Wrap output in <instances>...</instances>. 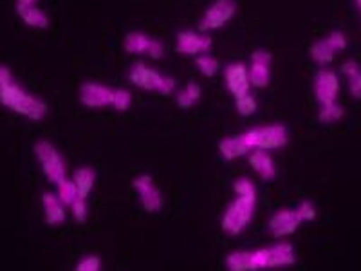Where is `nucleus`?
<instances>
[{
	"label": "nucleus",
	"instance_id": "16",
	"mask_svg": "<svg viewBox=\"0 0 361 271\" xmlns=\"http://www.w3.org/2000/svg\"><path fill=\"white\" fill-rule=\"evenodd\" d=\"M247 157H250L251 169L259 174L262 179H266V181L275 179L276 167H275V161H273V157H271L269 150L255 148V150H251V152L247 154Z\"/></svg>",
	"mask_w": 361,
	"mask_h": 271
},
{
	"label": "nucleus",
	"instance_id": "29",
	"mask_svg": "<svg viewBox=\"0 0 361 271\" xmlns=\"http://www.w3.org/2000/svg\"><path fill=\"white\" fill-rule=\"evenodd\" d=\"M235 109L240 116H251L255 111H257V100L251 92H246L243 96H237L235 98Z\"/></svg>",
	"mask_w": 361,
	"mask_h": 271
},
{
	"label": "nucleus",
	"instance_id": "19",
	"mask_svg": "<svg viewBox=\"0 0 361 271\" xmlns=\"http://www.w3.org/2000/svg\"><path fill=\"white\" fill-rule=\"evenodd\" d=\"M219 152L224 157L226 161H233L238 157L247 156L250 154V147L246 145L243 134L238 136H230V138H224V140L219 143Z\"/></svg>",
	"mask_w": 361,
	"mask_h": 271
},
{
	"label": "nucleus",
	"instance_id": "21",
	"mask_svg": "<svg viewBox=\"0 0 361 271\" xmlns=\"http://www.w3.org/2000/svg\"><path fill=\"white\" fill-rule=\"evenodd\" d=\"M341 73L345 74L347 83H349V92L356 100H361V67L354 60H347L341 67Z\"/></svg>",
	"mask_w": 361,
	"mask_h": 271
},
{
	"label": "nucleus",
	"instance_id": "20",
	"mask_svg": "<svg viewBox=\"0 0 361 271\" xmlns=\"http://www.w3.org/2000/svg\"><path fill=\"white\" fill-rule=\"evenodd\" d=\"M71 179L74 181V185H76V188H78L80 195H83V198H89L90 192L94 190L96 172L90 169V167H82V169L74 170V174Z\"/></svg>",
	"mask_w": 361,
	"mask_h": 271
},
{
	"label": "nucleus",
	"instance_id": "3",
	"mask_svg": "<svg viewBox=\"0 0 361 271\" xmlns=\"http://www.w3.org/2000/svg\"><path fill=\"white\" fill-rule=\"evenodd\" d=\"M128 80L134 83L135 87H140L143 90H154L159 95H172L176 90V80L170 76H164L159 71L148 67L147 64H134L128 71Z\"/></svg>",
	"mask_w": 361,
	"mask_h": 271
},
{
	"label": "nucleus",
	"instance_id": "33",
	"mask_svg": "<svg viewBox=\"0 0 361 271\" xmlns=\"http://www.w3.org/2000/svg\"><path fill=\"white\" fill-rule=\"evenodd\" d=\"M296 210H298L300 217H302V221L304 222L314 221L316 219V208L311 201H302L298 206H296Z\"/></svg>",
	"mask_w": 361,
	"mask_h": 271
},
{
	"label": "nucleus",
	"instance_id": "28",
	"mask_svg": "<svg viewBox=\"0 0 361 271\" xmlns=\"http://www.w3.org/2000/svg\"><path fill=\"white\" fill-rule=\"evenodd\" d=\"M132 105V95L127 89H112V100L111 107L116 109L119 112L128 111Z\"/></svg>",
	"mask_w": 361,
	"mask_h": 271
},
{
	"label": "nucleus",
	"instance_id": "4",
	"mask_svg": "<svg viewBox=\"0 0 361 271\" xmlns=\"http://www.w3.org/2000/svg\"><path fill=\"white\" fill-rule=\"evenodd\" d=\"M246 145L250 147V152L255 148H262V150H275L288 145L289 134L288 128L283 125L273 124L264 125V127H255L250 131L243 132Z\"/></svg>",
	"mask_w": 361,
	"mask_h": 271
},
{
	"label": "nucleus",
	"instance_id": "26",
	"mask_svg": "<svg viewBox=\"0 0 361 271\" xmlns=\"http://www.w3.org/2000/svg\"><path fill=\"white\" fill-rule=\"evenodd\" d=\"M226 267L230 271H250V251H233L228 255Z\"/></svg>",
	"mask_w": 361,
	"mask_h": 271
},
{
	"label": "nucleus",
	"instance_id": "32",
	"mask_svg": "<svg viewBox=\"0 0 361 271\" xmlns=\"http://www.w3.org/2000/svg\"><path fill=\"white\" fill-rule=\"evenodd\" d=\"M76 270H80V271H98V270H102V260H99L98 255H85L83 259H80Z\"/></svg>",
	"mask_w": 361,
	"mask_h": 271
},
{
	"label": "nucleus",
	"instance_id": "25",
	"mask_svg": "<svg viewBox=\"0 0 361 271\" xmlns=\"http://www.w3.org/2000/svg\"><path fill=\"white\" fill-rule=\"evenodd\" d=\"M343 118V107H341L338 102L333 103H324L320 105V111H318V119L322 124H336Z\"/></svg>",
	"mask_w": 361,
	"mask_h": 271
},
{
	"label": "nucleus",
	"instance_id": "5",
	"mask_svg": "<svg viewBox=\"0 0 361 271\" xmlns=\"http://www.w3.org/2000/svg\"><path fill=\"white\" fill-rule=\"evenodd\" d=\"M35 154H37V159L40 163L42 170H44L45 177L56 185L58 181H62L67 177V164L63 156L56 150L54 145H51L49 141H38L35 145Z\"/></svg>",
	"mask_w": 361,
	"mask_h": 271
},
{
	"label": "nucleus",
	"instance_id": "27",
	"mask_svg": "<svg viewBox=\"0 0 361 271\" xmlns=\"http://www.w3.org/2000/svg\"><path fill=\"white\" fill-rule=\"evenodd\" d=\"M195 66H197L199 73L202 76H214L219 71V62L217 58H214L209 53H202L195 58Z\"/></svg>",
	"mask_w": 361,
	"mask_h": 271
},
{
	"label": "nucleus",
	"instance_id": "14",
	"mask_svg": "<svg viewBox=\"0 0 361 271\" xmlns=\"http://www.w3.org/2000/svg\"><path fill=\"white\" fill-rule=\"evenodd\" d=\"M224 82L226 89L230 90L231 95L243 96L246 92H251V82L250 74H247V67L240 62H233L224 69Z\"/></svg>",
	"mask_w": 361,
	"mask_h": 271
},
{
	"label": "nucleus",
	"instance_id": "12",
	"mask_svg": "<svg viewBox=\"0 0 361 271\" xmlns=\"http://www.w3.org/2000/svg\"><path fill=\"white\" fill-rule=\"evenodd\" d=\"M247 74H250L251 87L257 89H264L269 85L271 80V54L267 51L259 49L251 54V62L247 67Z\"/></svg>",
	"mask_w": 361,
	"mask_h": 271
},
{
	"label": "nucleus",
	"instance_id": "24",
	"mask_svg": "<svg viewBox=\"0 0 361 271\" xmlns=\"http://www.w3.org/2000/svg\"><path fill=\"white\" fill-rule=\"evenodd\" d=\"M56 195L60 198V201L63 203V205L69 208L71 205H73L74 201H76V198L80 195L78 188H76V185H74L73 179H62L58 181L56 183Z\"/></svg>",
	"mask_w": 361,
	"mask_h": 271
},
{
	"label": "nucleus",
	"instance_id": "18",
	"mask_svg": "<svg viewBox=\"0 0 361 271\" xmlns=\"http://www.w3.org/2000/svg\"><path fill=\"white\" fill-rule=\"evenodd\" d=\"M296 263V253L293 244L276 243L273 246H267V264L271 267H286Z\"/></svg>",
	"mask_w": 361,
	"mask_h": 271
},
{
	"label": "nucleus",
	"instance_id": "31",
	"mask_svg": "<svg viewBox=\"0 0 361 271\" xmlns=\"http://www.w3.org/2000/svg\"><path fill=\"white\" fill-rule=\"evenodd\" d=\"M233 192L240 193V195H257V188H255L253 181L247 177H238L233 183Z\"/></svg>",
	"mask_w": 361,
	"mask_h": 271
},
{
	"label": "nucleus",
	"instance_id": "13",
	"mask_svg": "<svg viewBox=\"0 0 361 271\" xmlns=\"http://www.w3.org/2000/svg\"><path fill=\"white\" fill-rule=\"evenodd\" d=\"M112 89L103 83L87 82L80 87V102L89 109L111 107Z\"/></svg>",
	"mask_w": 361,
	"mask_h": 271
},
{
	"label": "nucleus",
	"instance_id": "1",
	"mask_svg": "<svg viewBox=\"0 0 361 271\" xmlns=\"http://www.w3.org/2000/svg\"><path fill=\"white\" fill-rule=\"evenodd\" d=\"M0 103L8 107L9 111L25 116L33 121H40L47 114V105H45L44 100L27 92L15 80L9 82L8 85L0 87Z\"/></svg>",
	"mask_w": 361,
	"mask_h": 271
},
{
	"label": "nucleus",
	"instance_id": "6",
	"mask_svg": "<svg viewBox=\"0 0 361 271\" xmlns=\"http://www.w3.org/2000/svg\"><path fill=\"white\" fill-rule=\"evenodd\" d=\"M347 47V37L341 31H331L325 38L314 42L311 47L312 62L318 66H327L334 60L336 53Z\"/></svg>",
	"mask_w": 361,
	"mask_h": 271
},
{
	"label": "nucleus",
	"instance_id": "2",
	"mask_svg": "<svg viewBox=\"0 0 361 271\" xmlns=\"http://www.w3.org/2000/svg\"><path fill=\"white\" fill-rule=\"evenodd\" d=\"M255 206H257V195L235 193V199L222 215V230L228 235L243 234L253 219Z\"/></svg>",
	"mask_w": 361,
	"mask_h": 271
},
{
	"label": "nucleus",
	"instance_id": "17",
	"mask_svg": "<svg viewBox=\"0 0 361 271\" xmlns=\"http://www.w3.org/2000/svg\"><path fill=\"white\" fill-rule=\"evenodd\" d=\"M42 205H44L45 222L51 226H60L66 222V210L67 206L60 201L56 193L45 192L42 195Z\"/></svg>",
	"mask_w": 361,
	"mask_h": 271
},
{
	"label": "nucleus",
	"instance_id": "35",
	"mask_svg": "<svg viewBox=\"0 0 361 271\" xmlns=\"http://www.w3.org/2000/svg\"><path fill=\"white\" fill-rule=\"evenodd\" d=\"M35 6H38V0H17V2H15L17 13L25 11V9L29 8H35Z\"/></svg>",
	"mask_w": 361,
	"mask_h": 271
},
{
	"label": "nucleus",
	"instance_id": "30",
	"mask_svg": "<svg viewBox=\"0 0 361 271\" xmlns=\"http://www.w3.org/2000/svg\"><path fill=\"white\" fill-rule=\"evenodd\" d=\"M71 214H73V217L76 219L78 222H83L87 217H89V205H87V198H83V195H78L76 198V201L73 203V205L69 206Z\"/></svg>",
	"mask_w": 361,
	"mask_h": 271
},
{
	"label": "nucleus",
	"instance_id": "23",
	"mask_svg": "<svg viewBox=\"0 0 361 271\" xmlns=\"http://www.w3.org/2000/svg\"><path fill=\"white\" fill-rule=\"evenodd\" d=\"M18 15H20V18L29 25V28L45 29L49 25V17H47L44 9H40L38 6L25 9V11L18 13Z\"/></svg>",
	"mask_w": 361,
	"mask_h": 271
},
{
	"label": "nucleus",
	"instance_id": "7",
	"mask_svg": "<svg viewBox=\"0 0 361 271\" xmlns=\"http://www.w3.org/2000/svg\"><path fill=\"white\" fill-rule=\"evenodd\" d=\"M235 13H237L235 0H215L202 15L201 31L209 33V31L221 29L222 25H226L235 17Z\"/></svg>",
	"mask_w": 361,
	"mask_h": 271
},
{
	"label": "nucleus",
	"instance_id": "34",
	"mask_svg": "<svg viewBox=\"0 0 361 271\" xmlns=\"http://www.w3.org/2000/svg\"><path fill=\"white\" fill-rule=\"evenodd\" d=\"M13 73H11V69H9L8 66H2V64H0V87H4V85H8L9 82H13Z\"/></svg>",
	"mask_w": 361,
	"mask_h": 271
},
{
	"label": "nucleus",
	"instance_id": "8",
	"mask_svg": "<svg viewBox=\"0 0 361 271\" xmlns=\"http://www.w3.org/2000/svg\"><path fill=\"white\" fill-rule=\"evenodd\" d=\"M134 190L140 198L141 206H143L147 212H159L163 208V195H161L159 188L154 183V179L148 174H141L134 179Z\"/></svg>",
	"mask_w": 361,
	"mask_h": 271
},
{
	"label": "nucleus",
	"instance_id": "10",
	"mask_svg": "<svg viewBox=\"0 0 361 271\" xmlns=\"http://www.w3.org/2000/svg\"><path fill=\"white\" fill-rule=\"evenodd\" d=\"M123 47L127 53L130 54H147L150 58H161L164 53V47L161 40L150 38L148 35L141 33V31H132L125 37Z\"/></svg>",
	"mask_w": 361,
	"mask_h": 271
},
{
	"label": "nucleus",
	"instance_id": "9",
	"mask_svg": "<svg viewBox=\"0 0 361 271\" xmlns=\"http://www.w3.org/2000/svg\"><path fill=\"white\" fill-rule=\"evenodd\" d=\"M312 89H314V96L320 105L338 102V96H340V78H338V74L334 71L322 69L314 76Z\"/></svg>",
	"mask_w": 361,
	"mask_h": 271
},
{
	"label": "nucleus",
	"instance_id": "22",
	"mask_svg": "<svg viewBox=\"0 0 361 271\" xmlns=\"http://www.w3.org/2000/svg\"><path fill=\"white\" fill-rule=\"evenodd\" d=\"M199 100H201V87L193 82H190L188 85L183 87L177 92V105L183 109H190L193 105H197Z\"/></svg>",
	"mask_w": 361,
	"mask_h": 271
},
{
	"label": "nucleus",
	"instance_id": "11",
	"mask_svg": "<svg viewBox=\"0 0 361 271\" xmlns=\"http://www.w3.org/2000/svg\"><path fill=\"white\" fill-rule=\"evenodd\" d=\"M176 49L183 54L199 56L202 53H209L212 49V38L204 31H183L177 35Z\"/></svg>",
	"mask_w": 361,
	"mask_h": 271
},
{
	"label": "nucleus",
	"instance_id": "36",
	"mask_svg": "<svg viewBox=\"0 0 361 271\" xmlns=\"http://www.w3.org/2000/svg\"><path fill=\"white\" fill-rule=\"evenodd\" d=\"M354 2H356V8L360 9V13H361V0H354Z\"/></svg>",
	"mask_w": 361,
	"mask_h": 271
},
{
	"label": "nucleus",
	"instance_id": "15",
	"mask_svg": "<svg viewBox=\"0 0 361 271\" xmlns=\"http://www.w3.org/2000/svg\"><path fill=\"white\" fill-rule=\"evenodd\" d=\"M302 217H300L298 210L296 208H283L279 210L269 221V231L275 237H286L296 231L300 224H302Z\"/></svg>",
	"mask_w": 361,
	"mask_h": 271
}]
</instances>
